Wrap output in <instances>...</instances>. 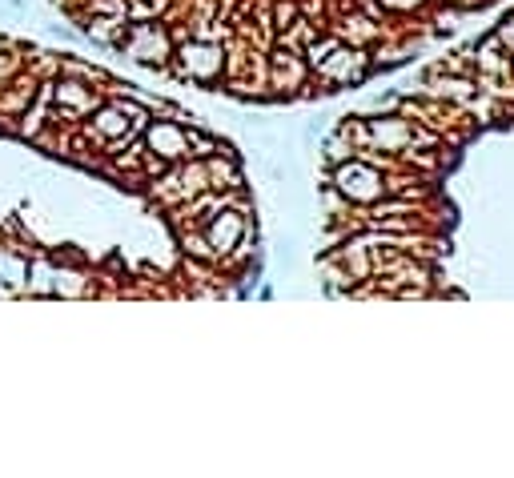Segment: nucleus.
Returning <instances> with one entry per match:
<instances>
[{"label":"nucleus","mask_w":514,"mask_h":478,"mask_svg":"<svg viewBox=\"0 0 514 478\" xmlns=\"http://www.w3.org/2000/svg\"><path fill=\"white\" fill-rule=\"evenodd\" d=\"M17 69H21V61H17L13 53H0V85L13 81V77H17Z\"/></svg>","instance_id":"12"},{"label":"nucleus","mask_w":514,"mask_h":478,"mask_svg":"<svg viewBox=\"0 0 514 478\" xmlns=\"http://www.w3.org/2000/svg\"><path fill=\"white\" fill-rule=\"evenodd\" d=\"M125 29H129V17H101L97 13V21L85 29V37L97 41V45H121Z\"/></svg>","instance_id":"10"},{"label":"nucleus","mask_w":514,"mask_h":478,"mask_svg":"<svg viewBox=\"0 0 514 478\" xmlns=\"http://www.w3.org/2000/svg\"><path fill=\"white\" fill-rule=\"evenodd\" d=\"M322 77H330V81H358L362 77V53H346L342 45L322 61V65H314Z\"/></svg>","instance_id":"8"},{"label":"nucleus","mask_w":514,"mask_h":478,"mask_svg":"<svg viewBox=\"0 0 514 478\" xmlns=\"http://www.w3.org/2000/svg\"><path fill=\"white\" fill-rule=\"evenodd\" d=\"M177 69H181V77H189L197 85H213L221 77V69H225V49L213 45V41H205V37H197V41L181 45Z\"/></svg>","instance_id":"4"},{"label":"nucleus","mask_w":514,"mask_h":478,"mask_svg":"<svg viewBox=\"0 0 514 478\" xmlns=\"http://www.w3.org/2000/svg\"><path fill=\"white\" fill-rule=\"evenodd\" d=\"M145 145L149 153L157 157V165H169V161H185L193 149H189V129H181L177 121H153L145 129Z\"/></svg>","instance_id":"5"},{"label":"nucleus","mask_w":514,"mask_h":478,"mask_svg":"<svg viewBox=\"0 0 514 478\" xmlns=\"http://www.w3.org/2000/svg\"><path fill=\"white\" fill-rule=\"evenodd\" d=\"M49 89V101H53V109H57V117H65V121H81V117H89L97 105H101V97H97V89H93V81H81V77H57L53 85H45ZM53 117V121H57Z\"/></svg>","instance_id":"3"},{"label":"nucleus","mask_w":514,"mask_h":478,"mask_svg":"<svg viewBox=\"0 0 514 478\" xmlns=\"http://www.w3.org/2000/svg\"><path fill=\"white\" fill-rule=\"evenodd\" d=\"M117 49H121L129 61L149 65V69H157V65H165V61L173 57V41H169V33H165L161 25H129Z\"/></svg>","instance_id":"2"},{"label":"nucleus","mask_w":514,"mask_h":478,"mask_svg":"<svg viewBox=\"0 0 514 478\" xmlns=\"http://www.w3.org/2000/svg\"><path fill=\"white\" fill-rule=\"evenodd\" d=\"M37 101V77H29V81H5L0 85V113H29V105Z\"/></svg>","instance_id":"9"},{"label":"nucleus","mask_w":514,"mask_h":478,"mask_svg":"<svg viewBox=\"0 0 514 478\" xmlns=\"http://www.w3.org/2000/svg\"><path fill=\"white\" fill-rule=\"evenodd\" d=\"M89 117H93L89 133H93L101 145H121V141H129V137L149 121L145 109H141L137 101H129V97H121V101H101Z\"/></svg>","instance_id":"1"},{"label":"nucleus","mask_w":514,"mask_h":478,"mask_svg":"<svg viewBox=\"0 0 514 478\" xmlns=\"http://www.w3.org/2000/svg\"><path fill=\"white\" fill-rule=\"evenodd\" d=\"M241 237H245V213L237 209H217L205 225V246L213 254H233L241 246Z\"/></svg>","instance_id":"6"},{"label":"nucleus","mask_w":514,"mask_h":478,"mask_svg":"<svg viewBox=\"0 0 514 478\" xmlns=\"http://www.w3.org/2000/svg\"><path fill=\"white\" fill-rule=\"evenodd\" d=\"M302 77H306V65L294 57V53H274V85H302Z\"/></svg>","instance_id":"11"},{"label":"nucleus","mask_w":514,"mask_h":478,"mask_svg":"<svg viewBox=\"0 0 514 478\" xmlns=\"http://www.w3.org/2000/svg\"><path fill=\"white\" fill-rule=\"evenodd\" d=\"M334 181H338V189L350 201H374L382 193V173L370 169V165H362V161H342V169H338Z\"/></svg>","instance_id":"7"},{"label":"nucleus","mask_w":514,"mask_h":478,"mask_svg":"<svg viewBox=\"0 0 514 478\" xmlns=\"http://www.w3.org/2000/svg\"><path fill=\"white\" fill-rule=\"evenodd\" d=\"M278 29H290V21H294V5H278Z\"/></svg>","instance_id":"13"}]
</instances>
